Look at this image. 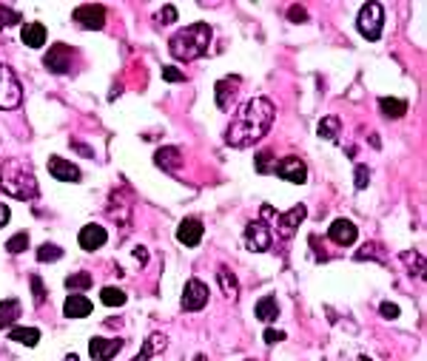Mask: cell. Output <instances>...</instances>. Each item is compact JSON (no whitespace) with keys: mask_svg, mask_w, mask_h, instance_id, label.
<instances>
[{"mask_svg":"<svg viewBox=\"0 0 427 361\" xmlns=\"http://www.w3.org/2000/svg\"><path fill=\"white\" fill-rule=\"evenodd\" d=\"M273 120H276L273 103L268 97H254L231 117V122L225 128V142L231 148H248L271 131Z\"/></svg>","mask_w":427,"mask_h":361,"instance_id":"1","label":"cell"},{"mask_svg":"<svg viewBox=\"0 0 427 361\" xmlns=\"http://www.w3.org/2000/svg\"><path fill=\"white\" fill-rule=\"evenodd\" d=\"M0 191L15 199H37L40 188H37L32 163H26L20 157H9L0 163Z\"/></svg>","mask_w":427,"mask_h":361,"instance_id":"2","label":"cell"},{"mask_svg":"<svg viewBox=\"0 0 427 361\" xmlns=\"http://www.w3.org/2000/svg\"><path fill=\"white\" fill-rule=\"evenodd\" d=\"M211 37H214V32H211L208 23H194V26H185L182 32H177L168 40V51L174 54V60L191 63V60H197L208 51Z\"/></svg>","mask_w":427,"mask_h":361,"instance_id":"3","label":"cell"},{"mask_svg":"<svg viewBox=\"0 0 427 361\" xmlns=\"http://www.w3.org/2000/svg\"><path fill=\"white\" fill-rule=\"evenodd\" d=\"M23 103V86L9 65H0V108L9 111Z\"/></svg>","mask_w":427,"mask_h":361,"instance_id":"4","label":"cell"},{"mask_svg":"<svg viewBox=\"0 0 427 361\" xmlns=\"http://www.w3.org/2000/svg\"><path fill=\"white\" fill-rule=\"evenodd\" d=\"M356 26H359L362 37L379 40L382 29H385V9H382V4H365L359 9V20H356Z\"/></svg>","mask_w":427,"mask_h":361,"instance_id":"5","label":"cell"},{"mask_svg":"<svg viewBox=\"0 0 427 361\" xmlns=\"http://www.w3.org/2000/svg\"><path fill=\"white\" fill-rule=\"evenodd\" d=\"M308 216V208L305 205H294L291 210H285V213H279L276 216V236H282V239H291L297 231H299V225H302V220Z\"/></svg>","mask_w":427,"mask_h":361,"instance_id":"6","label":"cell"},{"mask_svg":"<svg viewBox=\"0 0 427 361\" xmlns=\"http://www.w3.org/2000/svg\"><path fill=\"white\" fill-rule=\"evenodd\" d=\"M271 171H273L276 177H282V179H288V182H297V185L308 182V165H305L299 157H282V160L273 163Z\"/></svg>","mask_w":427,"mask_h":361,"instance_id":"7","label":"cell"},{"mask_svg":"<svg viewBox=\"0 0 427 361\" xmlns=\"http://www.w3.org/2000/svg\"><path fill=\"white\" fill-rule=\"evenodd\" d=\"M208 305V284L199 281V279H188L185 281V293L180 299V308L188 310V313H197Z\"/></svg>","mask_w":427,"mask_h":361,"instance_id":"8","label":"cell"},{"mask_svg":"<svg viewBox=\"0 0 427 361\" xmlns=\"http://www.w3.org/2000/svg\"><path fill=\"white\" fill-rule=\"evenodd\" d=\"M71 60H75V51H71L66 43H54L46 51L43 65L51 71V75H66V71H71Z\"/></svg>","mask_w":427,"mask_h":361,"instance_id":"9","label":"cell"},{"mask_svg":"<svg viewBox=\"0 0 427 361\" xmlns=\"http://www.w3.org/2000/svg\"><path fill=\"white\" fill-rule=\"evenodd\" d=\"M71 20H75L80 29H92V32H97V29H103V26H106V9H103L100 4H83V6H78V9H75Z\"/></svg>","mask_w":427,"mask_h":361,"instance_id":"10","label":"cell"},{"mask_svg":"<svg viewBox=\"0 0 427 361\" xmlns=\"http://www.w3.org/2000/svg\"><path fill=\"white\" fill-rule=\"evenodd\" d=\"M271 242H273V234H271V228H268L262 220H256V222H251V225L245 228V245H248V251L265 253V251L271 248Z\"/></svg>","mask_w":427,"mask_h":361,"instance_id":"11","label":"cell"},{"mask_svg":"<svg viewBox=\"0 0 427 361\" xmlns=\"http://www.w3.org/2000/svg\"><path fill=\"white\" fill-rule=\"evenodd\" d=\"M123 350V341L120 338H103V336H94L89 341V353L94 361H111L117 353Z\"/></svg>","mask_w":427,"mask_h":361,"instance_id":"12","label":"cell"},{"mask_svg":"<svg viewBox=\"0 0 427 361\" xmlns=\"http://www.w3.org/2000/svg\"><path fill=\"white\" fill-rule=\"evenodd\" d=\"M202 234H205V228H202L199 220H194V216L182 220L180 228H177V239H180L185 248H197V245L202 242Z\"/></svg>","mask_w":427,"mask_h":361,"instance_id":"13","label":"cell"},{"mask_svg":"<svg viewBox=\"0 0 427 361\" xmlns=\"http://www.w3.org/2000/svg\"><path fill=\"white\" fill-rule=\"evenodd\" d=\"M49 174L60 182H80V168L63 157H49Z\"/></svg>","mask_w":427,"mask_h":361,"instance_id":"14","label":"cell"},{"mask_svg":"<svg viewBox=\"0 0 427 361\" xmlns=\"http://www.w3.org/2000/svg\"><path fill=\"white\" fill-rule=\"evenodd\" d=\"M78 242H80L83 251H97V248H103L109 242V234H106L103 225H83Z\"/></svg>","mask_w":427,"mask_h":361,"instance_id":"15","label":"cell"},{"mask_svg":"<svg viewBox=\"0 0 427 361\" xmlns=\"http://www.w3.org/2000/svg\"><path fill=\"white\" fill-rule=\"evenodd\" d=\"M328 236H330V242H336V245H342V248H347V245H353L356 242V225L350 222V220H336L333 225H330V231H328Z\"/></svg>","mask_w":427,"mask_h":361,"instance_id":"16","label":"cell"},{"mask_svg":"<svg viewBox=\"0 0 427 361\" xmlns=\"http://www.w3.org/2000/svg\"><path fill=\"white\" fill-rule=\"evenodd\" d=\"M63 313H66L68 319H86V316L92 313V302H89L83 293H71V296L66 299V305H63Z\"/></svg>","mask_w":427,"mask_h":361,"instance_id":"17","label":"cell"},{"mask_svg":"<svg viewBox=\"0 0 427 361\" xmlns=\"http://www.w3.org/2000/svg\"><path fill=\"white\" fill-rule=\"evenodd\" d=\"M240 83H242L240 77H225V80L217 83V106L220 108H231V103L240 91Z\"/></svg>","mask_w":427,"mask_h":361,"instance_id":"18","label":"cell"},{"mask_svg":"<svg viewBox=\"0 0 427 361\" xmlns=\"http://www.w3.org/2000/svg\"><path fill=\"white\" fill-rule=\"evenodd\" d=\"M154 163H157L163 171L177 174L180 165H182V154H180V148H160V151L154 154Z\"/></svg>","mask_w":427,"mask_h":361,"instance_id":"19","label":"cell"},{"mask_svg":"<svg viewBox=\"0 0 427 361\" xmlns=\"http://www.w3.org/2000/svg\"><path fill=\"white\" fill-rule=\"evenodd\" d=\"M166 347H168V338H166V336H160V333H154V336H149V338H146V344H142V350L134 355V361H149L151 355H160Z\"/></svg>","mask_w":427,"mask_h":361,"instance_id":"20","label":"cell"},{"mask_svg":"<svg viewBox=\"0 0 427 361\" xmlns=\"http://www.w3.org/2000/svg\"><path fill=\"white\" fill-rule=\"evenodd\" d=\"M20 40L29 46V49H40L46 43V26L43 23H26L20 29Z\"/></svg>","mask_w":427,"mask_h":361,"instance_id":"21","label":"cell"},{"mask_svg":"<svg viewBox=\"0 0 427 361\" xmlns=\"http://www.w3.org/2000/svg\"><path fill=\"white\" fill-rule=\"evenodd\" d=\"M18 316H20V302L18 299H4V302H0V330L12 327L18 322Z\"/></svg>","mask_w":427,"mask_h":361,"instance_id":"22","label":"cell"},{"mask_svg":"<svg viewBox=\"0 0 427 361\" xmlns=\"http://www.w3.org/2000/svg\"><path fill=\"white\" fill-rule=\"evenodd\" d=\"M217 279H220V287H223V293L234 302L237 296H240V281H237V276L228 270V267H220L217 270Z\"/></svg>","mask_w":427,"mask_h":361,"instance_id":"23","label":"cell"},{"mask_svg":"<svg viewBox=\"0 0 427 361\" xmlns=\"http://www.w3.org/2000/svg\"><path fill=\"white\" fill-rule=\"evenodd\" d=\"M256 319L259 322H273L276 316H279V305H276V299L273 296H262L259 302H256Z\"/></svg>","mask_w":427,"mask_h":361,"instance_id":"24","label":"cell"},{"mask_svg":"<svg viewBox=\"0 0 427 361\" xmlns=\"http://www.w3.org/2000/svg\"><path fill=\"white\" fill-rule=\"evenodd\" d=\"M379 108H382V114H385V117L399 120V117H404L407 103H404V100H396V97H382V100H379Z\"/></svg>","mask_w":427,"mask_h":361,"instance_id":"25","label":"cell"},{"mask_svg":"<svg viewBox=\"0 0 427 361\" xmlns=\"http://www.w3.org/2000/svg\"><path fill=\"white\" fill-rule=\"evenodd\" d=\"M9 338L18 341V344H26V347H35L40 341V330L37 327H12Z\"/></svg>","mask_w":427,"mask_h":361,"instance_id":"26","label":"cell"},{"mask_svg":"<svg viewBox=\"0 0 427 361\" xmlns=\"http://www.w3.org/2000/svg\"><path fill=\"white\" fill-rule=\"evenodd\" d=\"M66 287H68L71 293H83V291H89V287H92V273L78 270V273L66 276Z\"/></svg>","mask_w":427,"mask_h":361,"instance_id":"27","label":"cell"},{"mask_svg":"<svg viewBox=\"0 0 427 361\" xmlns=\"http://www.w3.org/2000/svg\"><path fill=\"white\" fill-rule=\"evenodd\" d=\"M125 291H120V287H103V293H100V302L106 305V308H123L125 305Z\"/></svg>","mask_w":427,"mask_h":361,"instance_id":"28","label":"cell"},{"mask_svg":"<svg viewBox=\"0 0 427 361\" xmlns=\"http://www.w3.org/2000/svg\"><path fill=\"white\" fill-rule=\"evenodd\" d=\"M339 128H342V122H339V117H325V120H319V125H316V131H319V137H325V139H336V134H339Z\"/></svg>","mask_w":427,"mask_h":361,"instance_id":"29","label":"cell"},{"mask_svg":"<svg viewBox=\"0 0 427 361\" xmlns=\"http://www.w3.org/2000/svg\"><path fill=\"white\" fill-rule=\"evenodd\" d=\"M26 248H29V234H26V231L15 234V236L6 242V251H9V253H23Z\"/></svg>","mask_w":427,"mask_h":361,"instance_id":"30","label":"cell"},{"mask_svg":"<svg viewBox=\"0 0 427 361\" xmlns=\"http://www.w3.org/2000/svg\"><path fill=\"white\" fill-rule=\"evenodd\" d=\"M60 256H63V248H57V245H49V242H46V245L37 248V259H40V262H57Z\"/></svg>","mask_w":427,"mask_h":361,"instance_id":"31","label":"cell"},{"mask_svg":"<svg viewBox=\"0 0 427 361\" xmlns=\"http://www.w3.org/2000/svg\"><path fill=\"white\" fill-rule=\"evenodd\" d=\"M23 18L15 12V9H9V6H0V26H15V23H20Z\"/></svg>","mask_w":427,"mask_h":361,"instance_id":"32","label":"cell"},{"mask_svg":"<svg viewBox=\"0 0 427 361\" xmlns=\"http://www.w3.org/2000/svg\"><path fill=\"white\" fill-rule=\"evenodd\" d=\"M177 20V6H171V4H166L160 12H157V23H163V26H168V23H174Z\"/></svg>","mask_w":427,"mask_h":361,"instance_id":"33","label":"cell"},{"mask_svg":"<svg viewBox=\"0 0 427 361\" xmlns=\"http://www.w3.org/2000/svg\"><path fill=\"white\" fill-rule=\"evenodd\" d=\"M356 259H379V262H382V259H385V253L379 251V245H365L359 253H356Z\"/></svg>","mask_w":427,"mask_h":361,"instance_id":"34","label":"cell"},{"mask_svg":"<svg viewBox=\"0 0 427 361\" xmlns=\"http://www.w3.org/2000/svg\"><path fill=\"white\" fill-rule=\"evenodd\" d=\"M163 80H168V83H182L185 75H182L180 68H174V65H166V68H163Z\"/></svg>","mask_w":427,"mask_h":361,"instance_id":"35","label":"cell"},{"mask_svg":"<svg viewBox=\"0 0 427 361\" xmlns=\"http://www.w3.org/2000/svg\"><path fill=\"white\" fill-rule=\"evenodd\" d=\"M368 182H371V171L365 168V165H356V188H368Z\"/></svg>","mask_w":427,"mask_h":361,"instance_id":"36","label":"cell"},{"mask_svg":"<svg viewBox=\"0 0 427 361\" xmlns=\"http://www.w3.org/2000/svg\"><path fill=\"white\" fill-rule=\"evenodd\" d=\"M32 293H35V302H37V305H43V302H46V291H43L40 276H32Z\"/></svg>","mask_w":427,"mask_h":361,"instance_id":"37","label":"cell"},{"mask_svg":"<svg viewBox=\"0 0 427 361\" xmlns=\"http://www.w3.org/2000/svg\"><path fill=\"white\" fill-rule=\"evenodd\" d=\"M271 160H273V154H271V151L256 154V171H259V174H268V171H271Z\"/></svg>","mask_w":427,"mask_h":361,"instance_id":"38","label":"cell"},{"mask_svg":"<svg viewBox=\"0 0 427 361\" xmlns=\"http://www.w3.org/2000/svg\"><path fill=\"white\" fill-rule=\"evenodd\" d=\"M288 18H291V23H305V20H308V12H305V6H291V9H288Z\"/></svg>","mask_w":427,"mask_h":361,"instance_id":"39","label":"cell"},{"mask_svg":"<svg viewBox=\"0 0 427 361\" xmlns=\"http://www.w3.org/2000/svg\"><path fill=\"white\" fill-rule=\"evenodd\" d=\"M379 310H382V316H385V319H399V308H396V305H390V302H385Z\"/></svg>","mask_w":427,"mask_h":361,"instance_id":"40","label":"cell"},{"mask_svg":"<svg viewBox=\"0 0 427 361\" xmlns=\"http://www.w3.org/2000/svg\"><path fill=\"white\" fill-rule=\"evenodd\" d=\"M282 338H285L282 330H265V344H279Z\"/></svg>","mask_w":427,"mask_h":361,"instance_id":"41","label":"cell"},{"mask_svg":"<svg viewBox=\"0 0 427 361\" xmlns=\"http://www.w3.org/2000/svg\"><path fill=\"white\" fill-rule=\"evenodd\" d=\"M9 216H12V210H9V205H4V202H0V228H4V225L9 222Z\"/></svg>","mask_w":427,"mask_h":361,"instance_id":"42","label":"cell"},{"mask_svg":"<svg viewBox=\"0 0 427 361\" xmlns=\"http://www.w3.org/2000/svg\"><path fill=\"white\" fill-rule=\"evenodd\" d=\"M134 256H137L140 262H146V259H149V253H146V248H137V251H134Z\"/></svg>","mask_w":427,"mask_h":361,"instance_id":"43","label":"cell"},{"mask_svg":"<svg viewBox=\"0 0 427 361\" xmlns=\"http://www.w3.org/2000/svg\"><path fill=\"white\" fill-rule=\"evenodd\" d=\"M80 154H86V157H92V148H86V146H75Z\"/></svg>","mask_w":427,"mask_h":361,"instance_id":"44","label":"cell"},{"mask_svg":"<svg viewBox=\"0 0 427 361\" xmlns=\"http://www.w3.org/2000/svg\"><path fill=\"white\" fill-rule=\"evenodd\" d=\"M63 361H80V358H78V355H75V353H71V355H66V358H63Z\"/></svg>","mask_w":427,"mask_h":361,"instance_id":"45","label":"cell"},{"mask_svg":"<svg viewBox=\"0 0 427 361\" xmlns=\"http://www.w3.org/2000/svg\"><path fill=\"white\" fill-rule=\"evenodd\" d=\"M356 361H371V358H368V355H359V358H356Z\"/></svg>","mask_w":427,"mask_h":361,"instance_id":"46","label":"cell"},{"mask_svg":"<svg viewBox=\"0 0 427 361\" xmlns=\"http://www.w3.org/2000/svg\"><path fill=\"white\" fill-rule=\"evenodd\" d=\"M194 361H205V355H197V358H194Z\"/></svg>","mask_w":427,"mask_h":361,"instance_id":"47","label":"cell"}]
</instances>
